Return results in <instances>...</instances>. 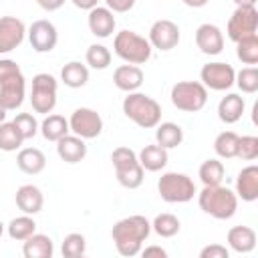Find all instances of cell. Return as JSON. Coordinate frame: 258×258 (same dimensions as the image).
Returning <instances> with one entry per match:
<instances>
[{
  "label": "cell",
  "mask_w": 258,
  "mask_h": 258,
  "mask_svg": "<svg viewBox=\"0 0 258 258\" xmlns=\"http://www.w3.org/2000/svg\"><path fill=\"white\" fill-rule=\"evenodd\" d=\"M149 234H151V222L139 214L119 220L111 230V238L115 242L117 252L129 258L141 252V246L149 238Z\"/></svg>",
  "instance_id": "6da1fadb"
},
{
  "label": "cell",
  "mask_w": 258,
  "mask_h": 258,
  "mask_svg": "<svg viewBox=\"0 0 258 258\" xmlns=\"http://www.w3.org/2000/svg\"><path fill=\"white\" fill-rule=\"evenodd\" d=\"M198 204L208 216L216 220H230L238 210V196L222 183L204 185V189L198 194Z\"/></svg>",
  "instance_id": "7a4b0ae2"
},
{
  "label": "cell",
  "mask_w": 258,
  "mask_h": 258,
  "mask_svg": "<svg viewBox=\"0 0 258 258\" xmlns=\"http://www.w3.org/2000/svg\"><path fill=\"white\" fill-rule=\"evenodd\" d=\"M123 113L141 129H153L161 121V105L153 97L139 91L127 93L123 99Z\"/></svg>",
  "instance_id": "3957f363"
},
{
  "label": "cell",
  "mask_w": 258,
  "mask_h": 258,
  "mask_svg": "<svg viewBox=\"0 0 258 258\" xmlns=\"http://www.w3.org/2000/svg\"><path fill=\"white\" fill-rule=\"evenodd\" d=\"M113 50L121 60L139 67L151 58L153 46L145 36H141L133 30H121L113 38Z\"/></svg>",
  "instance_id": "277c9868"
},
{
  "label": "cell",
  "mask_w": 258,
  "mask_h": 258,
  "mask_svg": "<svg viewBox=\"0 0 258 258\" xmlns=\"http://www.w3.org/2000/svg\"><path fill=\"white\" fill-rule=\"evenodd\" d=\"M111 161L115 167V177L117 181L127 187V189H137L143 183V173L145 169L141 167L137 153L131 147H117L111 153Z\"/></svg>",
  "instance_id": "5b68a950"
},
{
  "label": "cell",
  "mask_w": 258,
  "mask_h": 258,
  "mask_svg": "<svg viewBox=\"0 0 258 258\" xmlns=\"http://www.w3.org/2000/svg\"><path fill=\"white\" fill-rule=\"evenodd\" d=\"M157 194L167 204H185L196 196V183L189 175L167 171L157 181Z\"/></svg>",
  "instance_id": "8992f818"
},
{
  "label": "cell",
  "mask_w": 258,
  "mask_h": 258,
  "mask_svg": "<svg viewBox=\"0 0 258 258\" xmlns=\"http://www.w3.org/2000/svg\"><path fill=\"white\" fill-rule=\"evenodd\" d=\"M171 103L183 113H198L208 103V89L198 81H179L171 87Z\"/></svg>",
  "instance_id": "52a82bcc"
},
{
  "label": "cell",
  "mask_w": 258,
  "mask_h": 258,
  "mask_svg": "<svg viewBox=\"0 0 258 258\" xmlns=\"http://www.w3.org/2000/svg\"><path fill=\"white\" fill-rule=\"evenodd\" d=\"M30 105L34 113L48 115L56 105V79L48 73H38L32 77V91H30Z\"/></svg>",
  "instance_id": "ba28073f"
},
{
  "label": "cell",
  "mask_w": 258,
  "mask_h": 258,
  "mask_svg": "<svg viewBox=\"0 0 258 258\" xmlns=\"http://www.w3.org/2000/svg\"><path fill=\"white\" fill-rule=\"evenodd\" d=\"M256 30H258V10H256V6H238L232 12V16L228 20V26H226L228 38L234 40V42L256 34Z\"/></svg>",
  "instance_id": "9c48e42d"
},
{
  "label": "cell",
  "mask_w": 258,
  "mask_h": 258,
  "mask_svg": "<svg viewBox=\"0 0 258 258\" xmlns=\"http://www.w3.org/2000/svg\"><path fill=\"white\" fill-rule=\"evenodd\" d=\"M69 127L81 139H95L103 131V119L95 109L79 107L73 111V115L69 119Z\"/></svg>",
  "instance_id": "30bf717a"
},
{
  "label": "cell",
  "mask_w": 258,
  "mask_h": 258,
  "mask_svg": "<svg viewBox=\"0 0 258 258\" xmlns=\"http://www.w3.org/2000/svg\"><path fill=\"white\" fill-rule=\"evenodd\" d=\"M202 85L212 91H228L234 85L236 71L228 62H208L200 71Z\"/></svg>",
  "instance_id": "8fae6325"
},
{
  "label": "cell",
  "mask_w": 258,
  "mask_h": 258,
  "mask_svg": "<svg viewBox=\"0 0 258 258\" xmlns=\"http://www.w3.org/2000/svg\"><path fill=\"white\" fill-rule=\"evenodd\" d=\"M28 40H30V46L32 50L36 52H50L56 42H58V32H56V26L50 22V20H34L30 26H28Z\"/></svg>",
  "instance_id": "7c38bea8"
},
{
  "label": "cell",
  "mask_w": 258,
  "mask_h": 258,
  "mask_svg": "<svg viewBox=\"0 0 258 258\" xmlns=\"http://www.w3.org/2000/svg\"><path fill=\"white\" fill-rule=\"evenodd\" d=\"M24 93H26V81L22 71L4 77L0 81V103L4 105L6 111H16L24 103Z\"/></svg>",
  "instance_id": "4fadbf2b"
},
{
  "label": "cell",
  "mask_w": 258,
  "mask_h": 258,
  "mask_svg": "<svg viewBox=\"0 0 258 258\" xmlns=\"http://www.w3.org/2000/svg\"><path fill=\"white\" fill-rule=\"evenodd\" d=\"M153 48H159V50H171L179 44V26L173 22V20H167V18H161V20H155L149 28V38Z\"/></svg>",
  "instance_id": "5bb4252c"
},
{
  "label": "cell",
  "mask_w": 258,
  "mask_h": 258,
  "mask_svg": "<svg viewBox=\"0 0 258 258\" xmlns=\"http://www.w3.org/2000/svg\"><path fill=\"white\" fill-rule=\"evenodd\" d=\"M26 26L16 16H2L0 18V54L12 52L24 40Z\"/></svg>",
  "instance_id": "9a60e30c"
},
{
  "label": "cell",
  "mask_w": 258,
  "mask_h": 258,
  "mask_svg": "<svg viewBox=\"0 0 258 258\" xmlns=\"http://www.w3.org/2000/svg\"><path fill=\"white\" fill-rule=\"evenodd\" d=\"M194 38H196V46L204 54L214 56V54H220L224 50V34L216 24H210V22L200 24Z\"/></svg>",
  "instance_id": "2e32d148"
},
{
  "label": "cell",
  "mask_w": 258,
  "mask_h": 258,
  "mask_svg": "<svg viewBox=\"0 0 258 258\" xmlns=\"http://www.w3.org/2000/svg\"><path fill=\"white\" fill-rule=\"evenodd\" d=\"M89 30L99 38H109L115 32V16L107 6H95L89 10Z\"/></svg>",
  "instance_id": "e0dca14e"
},
{
  "label": "cell",
  "mask_w": 258,
  "mask_h": 258,
  "mask_svg": "<svg viewBox=\"0 0 258 258\" xmlns=\"http://www.w3.org/2000/svg\"><path fill=\"white\" fill-rule=\"evenodd\" d=\"M56 153L64 163H79L87 157V143L79 135H64L56 141Z\"/></svg>",
  "instance_id": "ac0fdd59"
},
{
  "label": "cell",
  "mask_w": 258,
  "mask_h": 258,
  "mask_svg": "<svg viewBox=\"0 0 258 258\" xmlns=\"http://www.w3.org/2000/svg\"><path fill=\"white\" fill-rule=\"evenodd\" d=\"M14 200H16L18 210H20L22 214H28V216L38 214V212L42 210V206H44V196H42V191H40L36 185H32V183L20 185V187L16 189Z\"/></svg>",
  "instance_id": "d6986e66"
},
{
  "label": "cell",
  "mask_w": 258,
  "mask_h": 258,
  "mask_svg": "<svg viewBox=\"0 0 258 258\" xmlns=\"http://www.w3.org/2000/svg\"><path fill=\"white\" fill-rule=\"evenodd\" d=\"M113 83L119 91L133 93L143 85V71L137 64H121L113 71Z\"/></svg>",
  "instance_id": "ffe728a7"
},
{
  "label": "cell",
  "mask_w": 258,
  "mask_h": 258,
  "mask_svg": "<svg viewBox=\"0 0 258 258\" xmlns=\"http://www.w3.org/2000/svg\"><path fill=\"white\" fill-rule=\"evenodd\" d=\"M236 196L242 202L258 200V165H246L236 177Z\"/></svg>",
  "instance_id": "44dd1931"
},
{
  "label": "cell",
  "mask_w": 258,
  "mask_h": 258,
  "mask_svg": "<svg viewBox=\"0 0 258 258\" xmlns=\"http://www.w3.org/2000/svg\"><path fill=\"white\" fill-rule=\"evenodd\" d=\"M228 246L238 254H248L256 248V232L248 226H234L228 230Z\"/></svg>",
  "instance_id": "7402d4cb"
},
{
  "label": "cell",
  "mask_w": 258,
  "mask_h": 258,
  "mask_svg": "<svg viewBox=\"0 0 258 258\" xmlns=\"http://www.w3.org/2000/svg\"><path fill=\"white\" fill-rule=\"evenodd\" d=\"M244 115V99L236 93H228L226 97L220 99L218 103V117L222 123L232 125L236 121H240Z\"/></svg>",
  "instance_id": "603a6c76"
},
{
  "label": "cell",
  "mask_w": 258,
  "mask_h": 258,
  "mask_svg": "<svg viewBox=\"0 0 258 258\" xmlns=\"http://www.w3.org/2000/svg\"><path fill=\"white\" fill-rule=\"evenodd\" d=\"M16 165L28 175H36L46 167V155L36 147H24L16 155Z\"/></svg>",
  "instance_id": "cb8c5ba5"
},
{
  "label": "cell",
  "mask_w": 258,
  "mask_h": 258,
  "mask_svg": "<svg viewBox=\"0 0 258 258\" xmlns=\"http://www.w3.org/2000/svg\"><path fill=\"white\" fill-rule=\"evenodd\" d=\"M22 254H24V258H50L54 254V244H52L50 236L34 232L32 236H28L24 240Z\"/></svg>",
  "instance_id": "d4e9b609"
},
{
  "label": "cell",
  "mask_w": 258,
  "mask_h": 258,
  "mask_svg": "<svg viewBox=\"0 0 258 258\" xmlns=\"http://www.w3.org/2000/svg\"><path fill=\"white\" fill-rule=\"evenodd\" d=\"M137 159H139V163H141L143 169H147V171H159V169H163L167 165L169 155H167V149L165 147H161V145L155 143V145H145L139 151Z\"/></svg>",
  "instance_id": "484cf974"
},
{
  "label": "cell",
  "mask_w": 258,
  "mask_h": 258,
  "mask_svg": "<svg viewBox=\"0 0 258 258\" xmlns=\"http://www.w3.org/2000/svg\"><path fill=\"white\" fill-rule=\"evenodd\" d=\"M155 141H157V145H161L165 149H173V147L181 145L183 129L177 123H171V121L157 123L155 125Z\"/></svg>",
  "instance_id": "4316f807"
},
{
  "label": "cell",
  "mask_w": 258,
  "mask_h": 258,
  "mask_svg": "<svg viewBox=\"0 0 258 258\" xmlns=\"http://www.w3.org/2000/svg\"><path fill=\"white\" fill-rule=\"evenodd\" d=\"M60 81L71 89H81L89 81V69L79 60H71L60 69Z\"/></svg>",
  "instance_id": "83f0119b"
},
{
  "label": "cell",
  "mask_w": 258,
  "mask_h": 258,
  "mask_svg": "<svg viewBox=\"0 0 258 258\" xmlns=\"http://www.w3.org/2000/svg\"><path fill=\"white\" fill-rule=\"evenodd\" d=\"M71 131L69 127V119H64L62 115H48L44 117V121L40 123V133L46 141H58L60 137H64Z\"/></svg>",
  "instance_id": "f1b7e54d"
},
{
  "label": "cell",
  "mask_w": 258,
  "mask_h": 258,
  "mask_svg": "<svg viewBox=\"0 0 258 258\" xmlns=\"http://www.w3.org/2000/svg\"><path fill=\"white\" fill-rule=\"evenodd\" d=\"M34 232H36V222L28 214H22L18 218H12L10 224H8V236L12 240H18V242H24Z\"/></svg>",
  "instance_id": "f546056e"
},
{
  "label": "cell",
  "mask_w": 258,
  "mask_h": 258,
  "mask_svg": "<svg viewBox=\"0 0 258 258\" xmlns=\"http://www.w3.org/2000/svg\"><path fill=\"white\" fill-rule=\"evenodd\" d=\"M238 139H240L238 133H234V131H222V133L214 139V151L218 153V157H222V159H232V157H236Z\"/></svg>",
  "instance_id": "4dcf8cb0"
},
{
  "label": "cell",
  "mask_w": 258,
  "mask_h": 258,
  "mask_svg": "<svg viewBox=\"0 0 258 258\" xmlns=\"http://www.w3.org/2000/svg\"><path fill=\"white\" fill-rule=\"evenodd\" d=\"M224 173H226L224 163L220 159H214V157L212 159H206L200 165V171H198V175H200V179H202L204 185H218V183H222Z\"/></svg>",
  "instance_id": "1f68e13d"
},
{
  "label": "cell",
  "mask_w": 258,
  "mask_h": 258,
  "mask_svg": "<svg viewBox=\"0 0 258 258\" xmlns=\"http://www.w3.org/2000/svg\"><path fill=\"white\" fill-rule=\"evenodd\" d=\"M181 224H179V218L173 216V214H157L151 222V230L161 236V238H171L179 232Z\"/></svg>",
  "instance_id": "d6a6232c"
},
{
  "label": "cell",
  "mask_w": 258,
  "mask_h": 258,
  "mask_svg": "<svg viewBox=\"0 0 258 258\" xmlns=\"http://www.w3.org/2000/svg\"><path fill=\"white\" fill-rule=\"evenodd\" d=\"M22 141L24 139L12 121L0 123V151H16V149H20Z\"/></svg>",
  "instance_id": "836d02e7"
},
{
  "label": "cell",
  "mask_w": 258,
  "mask_h": 258,
  "mask_svg": "<svg viewBox=\"0 0 258 258\" xmlns=\"http://www.w3.org/2000/svg\"><path fill=\"white\" fill-rule=\"evenodd\" d=\"M236 56L244 64H256L258 62V34L246 36L236 42Z\"/></svg>",
  "instance_id": "e575fe53"
},
{
  "label": "cell",
  "mask_w": 258,
  "mask_h": 258,
  "mask_svg": "<svg viewBox=\"0 0 258 258\" xmlns=\"http://www.w3.org/2000/svg\"><path fill=\"white\" fill-rule=\"evenodd\" d=\"M85 60L91 69H97V71H103L111 64V50L105 46V44H91L87 48V54H85Z\"/></svg>",
  "instance_id": "d590c367"
},
{
  "label": "cell",
  "mask_w": 258,
  "mask_h": 258,
  "mask_svg": "<svg viewBox=\"0 0 258 258\" xmlns=\"http://www.w3.org/2000/svg\"><path fill=\"white\" fill-rule=\"evenodd\" d=\"M85 250H87V240H85L83 234L73 232V234L64 236L62 246H60V252H62L64 258H79V256L85 254Z\"/></svg>",
  "instance_id": "8d00e7d4"
},
{
  "label": "cell",
  "mask_w": 258,
  "mask_h": 258,
  "mask_svg": "<svg viewBox=\"0 0 258 258\" xmlns=\"http://www.w3.org/2000/svg\"><path fill=\"white\" fill-rule=\"evenodd\" d=\"M234 85H238V89L242 93H256L258 91V69L256 67H244L240 73H236Z\"/></svg>",
  "instance_id": "74e56055"
},
{
  "label": "cell",
  "mask_w": 258,
  "mask_h": 258,
  "mask_svg": "<svg viewBox=\"0 0 258 258\" xmlns=\"http://www.w3.org/2000/svg\"><path fill=\"white\" fill-rule=\"evenodd\" d=\"M12 123L16 125V129L20 131V135H22L24 141L26 139H32L38 133V121H36V117L32 113H18Z\"/></svg>",
  "instance_id": "f35d334b"
},
{
  "label": "cell",
  "mask_w": 258,
  "mask_h": 258,
  "mask_svg": "<svg viewBox=\"0 0 258 258\" xmlns=\"http://www.w3.org/2000/svg\"><path fill=\"white\" fill-rule=\"evenodd\" d=\"M236 157H240L244 161H254L258 157V137H254V135H242L238 139Z\"/></svg>",
  "instance_id": "ab89813d"
},
{
  "label": "cell",
  "mask_w": 258,
  "mask_h": 258,
  "mask_svg": "<svg viewBox=\"0 0 258 258\" xmlns=\"http://www.w3.org/2000/svg\"><path fill=\"white\" fill-rule=\"evenodd\" d=\"M228 256H230V250L222 244H210L200 250V258H228Z\"/></svg>",
  "instance_id": "60d3db41"
},
{
  "label": "cell",
  "mask_w": 258,
  "mask_h": 258,
  "mask_svg": "<svg viewBox=\"0 0 258 258\" xmlns=\"http://www.w3.org/2000/svg\"><path fill=\"white\" fill-rule=\"evenodd\" d=\"M111 12H129L135 6V0H105Z\"/></svg>",
  "instance_id": "b9f144b4"
},
{
  "label": "cell",
  "mask_w": 258,
  "mask_h": 258,
  "mask_svg": "<svg viewBox=\"0 0 258 258\" xmlns=\"http://www.w3.org/2000/svg\"><path fill=\"white\" fill-rule=\"evenodd\" d=\"M38 2V6L42 8V10H46V12H54V10H58L62 4H64V0H36Z\"/></svg>",
  "instance_id": "7bdbcfd3"
},
{
  "label": "cell",
  "mask_w": 258,
  "mask_h": 258,
  "mask_svg": "<svg viewBox=\"0 0 258 258\" xmlns=\"http://www.w3.org/2000/svg\"><path fill=\"white\" fill-rule=\"evenodd\" d=\"M141 254L147 258V256H159V258H165L167 252L161 248V246H147V248H141Z\"/></svg>",
  "instance_id": "ee69618b"
},
{
  "label": "cell",
  "mask_w": 258,
  "mask_h": 258,
  "mask_svg": "<svg viewBox=\"0 0 258 258\" xmlns=\"http://www.w3.org/2000/svg\"><path fill=\"white\" fill-rule=\"evenodd\" d=\"M77 8H81V10H91V8H95V6H99V0H71Z\"/></svg>",
  "instance_id": "f6af8a7d"
},
{
  "label": "cell",
  "mask_w": 258,
  "mask_h": 258,
  "mask_svg": "<svg viewBox=\"0 0 258 258\" xmlns=\"http://www.w3.org/2000/svg\"><path fill=\"white\" fill-rule=\"evenodd\" d=\"M185 6H189V8H202V6H206L210 0H181Z\"/></svg>",
  "instance_id": "bcb514c9"
},
{
  "label": "cell",
  "mask_w": 258,
  "mask_h": 258,
  "mask_svg": "<svg viewBox=\"0 0 258 258\" xmlns=\"http://www.w3.org/2000/svg\"><path fill=\"white\" fill-rule=\"evenodd\" d=\"M236 6H256V0H234Z\"/></svg>",
  "instance_id": "7dc6e473"
},
{
  "label": "cell",
  "mask_w": 258,
  "mask_h": 258,
  "mask_svg": "<svg viewBox=\"0 0 258 258\" xmlns=\"http://www.w3.org/2000/svg\"><path fill=\"white\" fill-rule=\"evenodd\" d=\"M6 113H8V111H6V109H4V105L0 103V123H2V121H6Z\"/></svg>",
  "instance_id": "c3c4849f"
},
{
  "label": "cell",
  "mask_w": 258,
  "mask_h": 258,
  "mask_svg": "<svg viewBox=\"0 0 258 258\" xmlns=\"http://www.w3.org/2000/svg\"><path fill=\"white\" fill-rule=\"evenodd\" d=\"M2 234H4V224L0 222V238H2Z\"/></svg>",
  "instance_id": "681fc988"
}]
</instances>
